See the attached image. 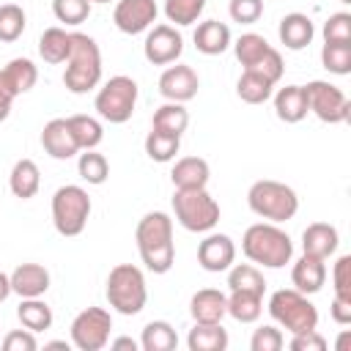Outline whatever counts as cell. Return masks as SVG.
<instances>
[{
	"label": "cell",
	"mask_w": 351,
	"mask_h": 351,
	"mask_svg": "<svg viewBox=\"0 0 351 351\" xmlns=\"http://www.w3.org/2000/svg\"><path fill=\"white\" fill-rule=\"evenodd\" d=\"M77 173H80V178H82L85 184L99 186V184H104L107 176H110V162H107V156L99 154L96 148H88V151H82L80 159H77Z\"/></svg>",
	"instance_id": "37"
},
{
	"label": "cell",
	"mask_w": 351,
	"mask_h": 351,
	"mask_svg": "<svg viewBox=\"0 0 351 351\" xmlns=\"http://www.w3.org/2000/svg\"><path fill=\"white\" fill-rule=\"evenodd\" d=\"M274 99V112L282 123H299L307 118V96L302 85H285L277 93H271Z\"/></svg>",
	"instance_id": "23"
},
{
	"label": "cell",
	"mask_w": 351,
	"mask_h": 351,
	"mask_svg": "<svg viewBox=\"0 0 351 351\" xmlns=\"http://www.w3.org/2000/svg\"><path fill=\"white\" fill-rule=\"evenodd\" d=\"M329 315L335 324L346 326L351 324V299H343V296H332V307H329Z\"/></svg>",
	"instance_id": "50"
},
{
	"label": "cell",
	"mask_w": 351,
	"mask_h": 351,
	"mask_svg": "<svg viewBox=\"0 0 351 351\" xmlns=\"http://www.w3.org/2000/svg\"><path fill=\"white\" fill-rule=\"evenodd\" d=\"M90 8H93L90 0H52L55 19L63 22V25H71V27L82 25L90 16Z\"/></svg>",
	"instance_id": "42"
},
{
	"label": "cell",
	"mask_w": 351,
	"mask_h": 351,
	"mask_svg": "<svg viewBox=\"0 0 351 351\" xmlns=\"http://www.w3.org/2000/svg\"><path fill=\"white\" fill-rule=\"evenodd\" d=\"M340 3H351V0H340Z\"/></svg>",
	"instance_id": "56"
},
{
	"label": "cell",
	"mask_w": 351,
	"mask_h": 351,
	"mask_svg": "<svg viewBox=\"0 0 351 351\" xmlns=\"http://www.w3.org/2000/svg\"><path fill=\"white\" fill-rule=\"evenodd\" d=\"M184 38L173 25H154L148 27V36L143 41V55L154 66H170L181 58Z\"/></svg>",
	"instance_id": "12"
},
{
	"label": "cell",
	"mask_w": 351,
	"mask_h": 351,
	"mask_svg": "<svg viewBox=\"0 0 351 351\" xmlns=\"http://www.w3.org/2000/svg\"><path fill=\"white\" fill-rule=\"evenodd\" d=\"M173 214L176 222L189 233H208L219 222V203L208 195V189H176L173 192Z\"/></svg>",
	"instance_id": "8"
},
{
	"label": "cell",
	"mask_w": 351,
	"mask_h": 351,
	"mask_svg": "<svg viewBox=\"0 0 351 351\" xmlns=\"http://www.w3.org/2000/svg\"><path fill=\"white\" fill-rule=\"evenodd\" d=\"M271 44L261 36V33H241L236 41H233V52H236V60L244 66V69H250L252 63H258L263 55H266V49H269Z\"/></svg>",
	"instance_id": "39"
},
{
	"label": "cell",
	"mask_w": 351,
	"mask_h": 351,
	"mask_svg": "<svg viewBox=\"0 0 351 351\" xmlns=\"http://www.w3.org/2000/svg\"><path fill=\"white\" fill-rule=\"evenodd\" d=\"M181 151V137L178 134H167V132H159V129H151L148 137H145V154L151 162H173L176 154Z\"/></svg>",
	"instance_id": "36"
},
{
	"label": "cell",
	"mask_w": 351,
	"mask_h": 351,
	"mask_svg": "<svg viewBox=\"0 0 351 351\" xmlns=\"http://www.w3.org/2000/svg\"><path fill=\"white\" fill-rule=\"evenodd\" d=\"M269 315L271 321L296 335V332H310V329H318V310L315 304L307 299V293L296 291V288H280L269 296Z\"/></svg>",
	"instance_id": "6"
},
{
	"label": "cell",
	"mask_w": 351,
	"mask_h": 351,
	"mask_svg": "<svg viewBox=\"0 0 351 351\" xmlns=\"http://www.w3.org/2000/svg\"><path fill=\"white\" fill-rule=\"evenodd\" d=\"M71 346V340L66 343V340H52V343H44V348H69Z\"/></svg>",
	"instance_id": "54"
},
{
	"label": "cell",
	"mask_w": 351,
	"mask_h": 351,
	"mask_svg": "<svg viewBox=\"0 0 351 351\" xmlns=\"http://www.w3.org/2000/svg\"><path fill=\"white\" fill-rule=\"evenodd\" d=\"M197 88H200V77L192 66H184V63H170L162 77H159V93L165 96V101H178V104H186L189 99L197 96Z\"/></svg>",
	"instance_id": "14"
},
{
	"label": "cell",
	"mask_w": 351,
	"mask_h": 351,
	"mask_svg": "<svg viewBox=\"0 0 351 351\" xmlns=\"http://www.w3.org/2000/svg\"><path fill=\"white\" fill-rule=\"evenodd\" d=\"M90 3H99V5H107V3H115V0H90Z\"/></svg>",
	"instance_id": "55"
},
{
	"label": "cell",
	"mask_w": 351,
	"mask_h": 351,
	"mask_svg": "<svg viewBox=\"0 0 351 351\" xmlns=\"http://www.w3.org/2000/svg\"><path fill=\"white\" fill-rule=\"evenodd\" d=\"M285 346V335L277 324H263L252 332L250 337V348L252 351H280Z\"/></svg>",
	"instance_id": "44"
},
{
	"label": "cell",
	"mask_w": 351,
	"mask_h": 351,
	"mask_svg": "<svg viewBox=\"0 0 351 351\" xmlns=\"http://www.w3.org/2000/svg\"><path fill=\"white\" fill-rule=\"evenodd\" d=\"M228 288L230 291H250V293H266L263 271L255 263H233L228 269Z\"/></svg>",
	"instance_id": "35"
},
{
	"label": "cell",
	"mask_w": 351,
	"mask_h": 351,
	"mask_svg": "<svg viewBox=\"0 0 351 351\" xmlns=\"http://www.w3.org/2000/svg\"><path fill=\"white\" fill-rule=\"evenodd\" d=\"M8 277H11V291L22 299L44 296L49 291V271L41 263H19Z\"/></svg>",
	"instance_id": "18"
},
{
	"label": "cell",
	"mask_w": 351,
	"mask_h": 351,
	"mask_svg": "<svg viewBox=\"0 0 351 351\" xmlns=\"http://www.w3.org/2000/svg\"><path fill=\"white\" fill-rule=\"evenodd\" d=\"M321 33H324V41L329 44H351V14L348 11L329 14Z\"/></svg>",
	"instance_id": "43"
},
{
	"label": "cell",
	"mask_w": 351,
	"mask_h": 351,
	"mask_svg": "<svg viewBox=\"0 0 351 351\" xmlns=\"http://www.w3.org/2000/svg\"><path fill=\"white\" fill-rule=\"evenodd\" d=\"M27 27V14L16 3H3L0 5V41L11 44L16 41Z\"/></svg>",
	"instance_id": "40"
},
{
	"label": "cell",
	"mask_w": 351,
	"mask_h": 351,
	"mask_svg": "<svg viewBox=\"0 0 351 351\" xmlns=\"http://www.w3.org/2000/svg\"><path fill=\"white\" fill-rule=\"evenodd\" d=\"M247 206L255 217L266 222H285L293 219L299 211V195L274 178H261L247 189Z\"/></svg>",
	"instance_id": "4"
},
{
	"label": "cell",
	"mask_w": 351,
	"mask_h": 351,
	"mask_svg": "<svg viewBox=\"0 0 351 351\" xmlns=\"http://www.w3.org/2000/svg\"><path fill=\"white\" fill-rule=\"evenodd\" d=\"M90 195L80 186V184H66L58 186L52 195V225L60 236L74 239L85 230L88 219H90Z\"/></svg>",
	"instance_id": "7"
},
{
	"label": "cell",
	"mask_w": 351,
	"mask_h": 351,
	"mask_svg": "<svg viewBox=\"0 0 351 351\" xmlns=\"http://www.w3.org/2000/svg\"><path fill=\"white\" fill-rule=\"evenodd\" d=\"M156 16H159L156 0H115L112 8V22L126 36L145 33L148 27H154Z\"/></svg>",
	"instance_id": "13"
},
{
	"label": "cell",
	"mask_w": 351,
	"mask_h": 351,
	"mask_svg": "<svg viewBox=\"0 0 351 351\" xmlns=\"http://www.w3.org/2000/svg\"><path fill=\"white\" fill-rule=\"evenodd\" d=\"M241 252L263 269H282L293 258V241L277 222H255L241 236Z\"/></svg>",
	"instance_id": "2"
},
{
	"label": "cell",
	"mask_w": 351,
	"mask_h": 351,
	"mask_svg": "<svg viewBox=\"0 0 351 351\" xmlns=\"http://www.w3.org/2000/svg\"><path fill=\"white\" fill-rule=\"evenodd\" d=\"M14 99H16V93H14V88L8 85V80H5V74H3V69H0V121H5V118L11 115Z\"/></svg>",
	"instance_id": "51"
},
{
	"label": "cell",
	"mask_w": 351,
	"mask_h": 351,
	"mask_svg": "<svg viewBox=\"0 0 351 351\" xmlns=\"http://www.w3.org/2000/svg\"><path fill=\"white\" fill-rule=\"evenodd\" d=\"M195 47L203 55H222L233 41H230V27L219 19H206L195 27Z\"/></svg>",
	"instance_id": "24"
},
{
	"label": "cell",
	"mask_w": 351,
	"mask_h": 351,
	"mask_svg": "<svg viewBox=\"0 0 351 351\" xmlns=\"http://www.w3.org/2000/svg\"><path fill=\"white\" fill-rule=\"evenodd\" d=\"M208 178L211 167L203 156H181L170 170V181L176 189H203L208 186Z\"/></svg>",
	"instance_id": "20"
},
{
	"label": "cell",
	"mask_w": 351,
	"mask_h": 351,
	"mask_svg": "<svg viewBox=\"0 0 351 351\" xmlns=\"http://www.w3.org/2000/svg\"><path fill=\"white\" fill-rule=\"evenodd\" d=\"M165 16L173 27H186L200 19L206 11V0H165Z\"/></svg>",
	"instance_id": "38"
},
{
	"label": "cell",
	"mask_w": 351,
	"mask_h": 351,
	"mask_svg": "<svg viewBox=\"0 0 351 351\" xmlns=\"http://www.w3.org/2000/svg\"><path fill=\"white\" fill-rule=\"evenodd\" d=\"M71 134H74V143L80 151H88V148H96L101 140H104V126L99 118L93 115H69L66 118Z\"/></svg>",
	"instance_id": "32"
},
{
	"label": "cell",
	"mask_w": 351,
	"mask_h": 351,
	"mask_svg": "<svg viewBox=\"0 0 351 351\" xmlns=\"http://www.w3.org/2000/svg\"><path fill=\"white\" fill-rule=\"evenodd\" d=\"M3 74L8 80V85L14 88V93H27L33 90V85L38 82V66L30 58H14L3 66Z\"/></svg>",
	"instance_id": "34"
},
{
	"label": "cell",
	"mask_w": 351,
	"mask_h": 351,
	"mask_svg": "<svg viewBox=\"0 0 351 351\" xmlns=\"http://www.w3.org/2000/svg\"><path fill=\"white\" fill-rule=\"evenodd\" d=\"M11 293H14V291H11V277H8L5 271H0V302H5Z\"/></svg>",
	"instance_id": "53"
},
{
	"label": "cell",
	"mask_w": 351,
	"mask_h": 351,
	"mask_svg": "<svg viewBox=\"0 0 351 351\" xmlns=\"http://www.w3.org/2000/svg\"><path fill=\"white\" fill-rule=\"evenodd\" d=\"M189 126V112L184 104L178 101H165L162 107H156L154 118H151V129H159V132H167V134H184Z\"/></svg>",
	"instance_id": "31"
},
{
	"label": "cell",
	"mask_w": 351,
	"mask_h": 351,
	"mask_svg": "<svg viewBox=\"0 0 351 351\" xmlns=\"http://www.w3.org/2000/svg\"><path fill=\"white\" fill-rule=\"evenodd\" d=\"M291 282H293L296 291H302L307 296L318 293L324 288V282H326V261L302 252V258L291 266Z\"/></svg>",
	"instance_id": "17"
},
{
	"label": "cell",
	"mask_w": 351,
	"mask_h": 351,
	"mask_svg": "<svg viewBox=\"0 0 351 351\" xmlns=\"http://www.w3.org/2000/svg\"><path fill=\"white\" fill-rule=\"evenodd\" d=\"M178 346V335L173 324L167 321H148L140 335V348L143 351H173Z\"/></svg>",
	"instance_id": "33"
},
{
	"label": "cell",
	"mask_w": 351,
	"mask_h": 351,
	"mask_svg": "<svg viewBox=\"0 0 351 351\" xmlns=\"http://www.w3.org/2000/svg\"><path fill=\"white\" fill-rule=\"evenodd\" d=\"M41 148L52 159H58V162H66V159H71V156L80 154L66 118H52V121L44 123V129H41Z\"/></svg>",
	"instance_id": "16"
},
{
	"label": "cell",
	"mask_w": 351,
	"mask_h": 351,
	"mask_svg": "<svg viewBox=\"0 0 351 351\" xmlns=\"http://www.w3.org/2000/svg\"><path fill=\"white\" fill-rule=\"evenodd\" d=\"M137 82L126 74H115L110 77L99 90H96V99H93V110L99 112L101 121L107 123H126L132 115H134V107H137Z\"/></svg>",
	"instance_id": "9"
},
{
	"label": "cell",
	"mask_w": 351,
	"mask_h": 351,
	"mask_svg": "<svg viewBox=\"0 0 351 351\" xmlns=\"http://www.w3.org/2000/svg\"><path fill=\"white\" fill-rule=\"evenodd\" d=\"M189 351H225L228 348V329L219 324H197L186 335Z\"/></svg>",
	"instance_id": "26"
},
{
	"label": "cell",
	"mask_w": 351,
	"mask_h": 351,
	"mask_svg": "<svg viewBox=\"0 0 351 351\" xmlns=\"http://www.w3.org/2000/svg\"><path fill=\"white\" fill-rule=\"evenodd\" d=\"M3 348L5 351H36L38 348L36 332H30V329H11L3 337Z\"/></svg>",
	"instance_id": "48"
},
{
	"label": "cell",
	"mask_w": 351,
	"mask_h": 351,
	"mask_svg": "<svg viewBox=\"0 0 351 351\" xmlns=\"http://www.w3.org/2000/svg\"><path fill=\"white\" fill-rule=\"evenodd\" d=\"M288 346H291V351H324L326 348V337L318 329L296 332V335H291Z\"/></svg>",
	"instance_id": "49"
},
{
	"label": "cell",
	"mask_w": 351,
	"mask_h": 351,
	"mask_svg": "<svg viewBox=\"0 0 351 351\" xmlns=\"http://www.w3.org/2000/svg\"><path fill=\"white\" fill-rule=\"evenodd\" d=\"M252 71H258L261 77H266L271 85H277L280 80H282V71H285V63H282V55H280V49H274V47H269L266 49V55L258 60V63H252L250 66Z\"/></svg>",
	"instance_id": "45"
},
{
	"label": "cell",
	"mask_w": 351,
	"mask_h": 351,
	"mask_svg": "<svg viewBox=\"0 0 351 351\" xmlns=\"http://www.w3.org/2000/svg\"><path fill=\"white\" fill-rule=\"evenodd\" d=\"M271 93H274V85L252 69H244L241 77L236 80V96L247 104H263L271 99Z\"/></svg>",
	"instance_id": "30"
},
{
	"label": "cell",
	"mask_w": 351,
	"mask_h": 351,
	"mask_svg": "<svg viewBox=\"0 0 351 351\" xmlns=\"http://www.w3.org/2000/svg\"><path fill=\"white\" fill-rule=\"evenodd\" d=\"M337 244H340V233L329 222H313L302 233V252L324 258V261L337 252Z\"/></svg>",
	"instance_id": "21"
},
{
	"label": "cell",
	"mask_w": 351,
	"mask_h": 351,
	"mask_svg": "<svg viewBox=\"0 0 351 351\" xmlns=\"http://www.w3.org/2000/svg\"><path fill=\"white\" fill-rule=\"evenodd\" d=\"M277 36H280V41L285 44V49L299 52V49H304V47L313 41L315 27H313V19H310L307 14L293 11V14H285V16L280 19Z\"/></svg>",
	"instance_id": "22"
},
{
	"label": "cell",
	"mask_w": 351,
	"mask_h": 351,
	"mask_svg": "<svg viewBox=\"0 0 351 351\" xmlns=\"http://www.w3.org/2000/svg\"><path fill=\"white\" fill-rule=\"evenodd\" d=\"M107 302L115 313L121 315H137L143 313L148 302V288H145V274L134 263H118L107 274Z\"/></svg>",
	"instance_id": "5"
},
{
	"label": "cell",
	"mask_w": 351,
	"mask_h": 351,
	"mask_svg": "<svg viewBox=\"0 0 351 351\" xmlns=\"http://www.w3.org/2000/svg\"><path fill=\"white\" fill-rule=\"evenodd\" d=\"M263 313V296L250 291H230L228 293V315L239 324H255Z\"/></svg>",
	"instance_id": "29"
},
{
	"label": "cell",
	"mask_w": 351,
	"mask_h": 351,
	"mask_svg": "<svg viewBox=\"0 0 351 351\" xmlns=\"http://www.w3.org/2000/svg\"><path fill=\"white\" fill-rule=\"evenodd\" d=\"M321 66L329 74H337V77L351 74V44H329V41H324Z\"/></svg>",
	"instance_id": "41"
},
{
	"label": "cell",
	"mask_w": 351,
	"mask_h": 351,
	"mask_svg": "<svg viewBox=\"0 0 351 351\" xmlns=\"http://www.w3.org/2000/svg\"><path fill=\"white\" fill-rule=\"evenodd\" d=\"M332 288L335 296L351 299V255H340L332 266Z\"/></svg>",
	"instance_id": "47"
},
{
	"label": "cell",
	"mask_w": 351,
	"mask_h": 351,
	"mask_svg": "<svg viewBox=\"0 0 351 351\" xmlns=\"http://www.w3.org/2000/svg\"><path fill=\"white\" fill-rule=\"evenodd\" d=\"M236 261V244L228 233H206V239L197 244V263L200 269L211 271V274H219V271H228Z\"/></svg>",
	"instance_id": "15"
},
{
	"label": "cell",
	"mask_w": 351,
	"mask_h": 351,
	"mask_svg": "<svg viewBox=\"0 0 351 351\" xmlns=\"http://www.w3.org/2000/svg\"><path fill=\"white\" fill-rule=\"evenodd\" d=\"M189 315L197 324H219L228 315V296L217 288H200L189 299Z\"/></svg>",
	"instance_id": "19"
},
{
	"label": "cell",
	"mask_w": 351,
	"mask_h": 351,
	"mask_svg": "<svg viewBox=\"0 0 351 351\" xmlns=\"http://www.w3.org/2000/svg\"><path fill=\"white\" fill-rule=\"evenodd\" d=\"M228 14L239 25H255L263 16V0H230Z\"/></svg>",
	"instance_id": "46"
},
{
	"label": "cell",
	"mask_w": 351,
	"mask_h": 351,
	"mask_svg": "<svg viewBox=\"0 0 351 351\" xmlns=\"http://www.w3.org/2000/svg\"><path fill=\"white\" fill-rule=\"evenodd\" d=\"M16 318L25 329L30 332H47L55 321L52 315V307L41 299V296H33V299H22L19 307H16Z\"/></svg>",
	"instance_id": "28"
},
{
	"label": "cell",
	"mask_w": 351,
	"mask_h": 351,
	"mask_svg": "<svg viewBox=\"0 0 351 351\" xmlns=\"http://www.w3.org/2000/svg\"><path fill=\"white\" fill-rule=\"evenodd\" d=\"M112 335V315L104 307H85L71 321V346L80 351H101Z\"/></svg>",
	"instance_id": "11"
},
{
	"label": "cell",
	"mask_w": 351,
	"mask_h": 351,
	"mask_svg": "<svg viewBox=\"0 0 351 351\" xmlns=\"http://www.w3.org/2000/svg\"><path fill=\"white\" fill-rule=\"evenodd\" d=\"M302 88H304V96H307V110L318 121H324V123H346L351 118V101L337 85H332L326 80H313V82H307Z\"/></svg>",
	"instance_id": "10"
},
{
	"label": "cell",
	"mask_w": 351,
	"mask_h": 351,
	"mask_svg": "<svg viewBox=\"0 0 351 351\" xmlns=\"http://www.w3.org/2000/svg\"><path fill=\"white\" fill-rule=\"evenodd\" d=\"M110 348L112 351H137L140 343L132 340V337H115V340H110Z\"/></svg>",
	"instance_id": "52"
},
{
	"label": "cell",
	"mask_w": 351,
	"mask_h": 351,
	"mask_svg": "<svg viewBox=\"0 0 351 351\" xmlns=\"http://www.w3.org/2000/svg\"><path fill=\"white\" fill-rule=\"evenodd\" d=\"M140 261L154 274H167L176 263V244H173V219L165 211H148L137 222L134 230Z\"/></svg>",
	"instance_id": "1"
},
{
	"label": "cell",
	"mask_w": 351,
	"mask_h": 351,
	"mask_svg": "<svg viewBox=\"0 0 351 351\" xmlns=\"http://www.w3.org/2000/svg\"><path fill=\"white\" fill-rule=\"evenodd\" d=\"M101 82V49L88 33H71V52L63 71V85L71 93H88Z\"/></svg>",
	"instance_id": "3"
},
{
	"label": "cell",
	"mask_w": 351,
	"mask_h": 351,
	"mask_svg": "<svg viewBox=\"0 0 351 351\" xmlns=\"http://www.w3.org/2000/svg\"><path fill=\"white\" fill-rule=\"evenodd\" d=\"M71 52V33L63 27H47L38 38V55L44 58V63H66Z\"/></svg>",
	"instance_id": "27"
},
{
	"label": "cell",
	"mask_w": 351,
	"mask_h": 351,
	"mask_svg": "<svg viewBox=\"0 0 351 351\" xmlns=\"http://www.w3.org/2000/svg\"><path fill=\"white\" fill-rule=\"evenodd\" d=\"M8 186H11L14 197H19V200L36 197V192H38V186H41L38 165H36L33 159H19V162H14L11 176H8Z\"/></svg>",
	"instance_id": "25"
}]
</instances>
